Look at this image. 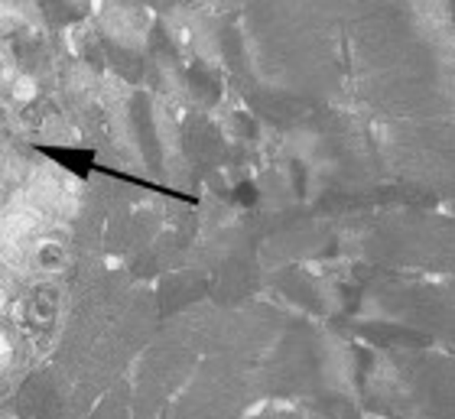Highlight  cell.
Masks as SVG:
<instances>
[{"instance_id":"obj_1","label":"cell","mask_w":455,"mask_h":419,"mask_svg":"<svg viewBox=\"0 0 455 419\" xmlns=\"http://www.w3.org/2000/svg\"><path fill=\"white\" fill-rule=\"evenodd\" d=\"M36 260H39V267L59 270L62 264H66V250H62V244H59V241H39Z\"/></svg>"}]
</instances>
